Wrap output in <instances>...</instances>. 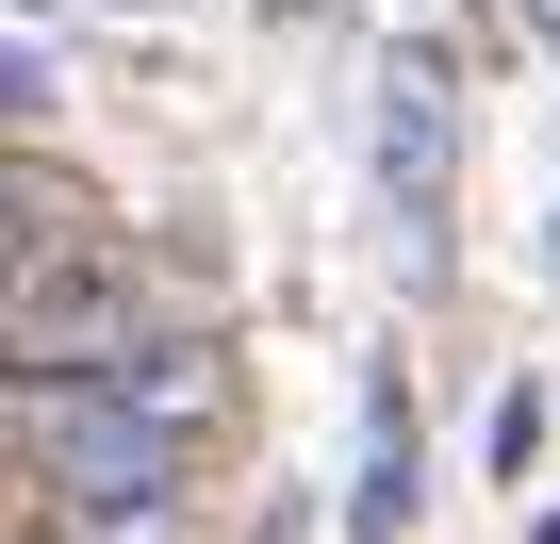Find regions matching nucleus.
Listing matches in <instances>:
<instances>
[{"instance_id":"obj_8","label":"nucleus","mask_w":560,"mask_h":544,"mask_svg":"<svg viewBox=\"0 0 560 544\" xmlns=\"http://www.w3.org/2000/svg\"><path fill=\"white\" fill-rule=\"evenodd\" d=\"M544 281H560V215H544Z\"/></svg>"},{"instance_id":"obj_2","label":"nucleus","mask_w":560,"mask_h":544,"mask_svg":"<svg viewBox=\"0 0 560 544\" xmlns=\"http://www.w3.org/2000/svg\"><path fill=\"white\" fill-rule=\"evenodd\" d=\"M412 511H429V429H412V396L380 380V396H363V478H347L330 528H347V544H412Z\"/></svg>"},{"instance_id":"obj_1","label":"nucleus","mask_w":560,"mask_h":544,"mask_svg":"<svg viewBox=\"0 0 560 544\" xmlns=\"http://www.w3.org/2000/svg\"><path fill=\"white\" fill-rule=\"evenodd\" d=\"M100 231H116V198H100V182H67L34 132H0V298L50 281V264H67V247H100Z\"/></svg>"},{"instance_id":"obj_3","label":"nucleus","mask_w":560,"mask_h":544,"mask_svg":"<svg viewBox=\"0 0 560 544\" xmlns=\"http://www.w3.org/2000/svg\"><path fill=\"white\" fill-rule=\"evenodd\" d=\"M380 182H396V215H412L396 247L429 264V247H445V83H429V67H396V116H380Z\"/></svg>"},{"instance_id":"obj_4","label":"nucleus","mask_w":560,"mask_h":544,"mask_svg":"<svg viewBox=\"0 0 560 544\" xmlns=\"http://www.w3.org/2000/svg\"><path fill=\"white\" fill-rule=\"evenodd\" d=\"M478 462H494V478H544V380H511V396H494V429H478Z\"/></svg>"},{"instance_id":"obj_6","label":"nucleus","mask_w":560,"mask_h":544,"mask_svg":"<svg viewBox=\"0 0 560 544\" xmlns=\"http://www.w3.org/2000/svg\"><path fill=\"white\" fill-rule=\"evenodd\" d=\"M247 544H314V511H298V478H280V511H264V528H247Z\"/></svg>"},{"instance_id":"obj_5","label":"nucleus","mask_w":560,"mask_h":544,"mask_svg":"<svg viewBox=\"0 0 560 544\" xmlns=\"http://www.w3.org/2000/svg\"><path fill=\"white\" fill-rule=\"evenodd\" d=\"M50 100H67L50 50H34V34H0V132H50Z\"/></svg>"},{"instance_id":"obj_9","label":"nucleus","mask_w":560,"mask_h":544,"mask_svg":"<svg viewBox=\"0 0 560 544\" xmlns=\"http://www.w3.org/2000/svg\"><path fill=\"white\" fill-rule=\"evenodd\" d=\"M116 18H132V0H116Z\"/></svg>"},{"instance_id":"obj_7","label":"nucleus","mask_w":560,"mask_h":544,"mask_svg":"<svg viewBox=\"0 0 560 544\" xmlns=\"http://www.w3.org/2000/svg\"><path fill=\"white\" fill-rule=\"evenodd\" d=\"M527 544H560V495H527Z\"/></svg>"}]
</instances>
